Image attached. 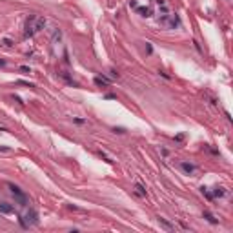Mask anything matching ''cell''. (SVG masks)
<instances>
[{
  "label": "cell",
  "mask_w": 233,
  "mask_h": 233,
  "mask_svg": "<svg viewBox=\"0 0 233 233\" xmlns=\"http://www.w3.org/2000/svg\"><path fill=\"white\" fill-rule=\"evenodd\" d=\"M113 131H115V133H120V135H122V133H126V128H113Z\"/></svg>",
  "instance_id": "9a60e30c"
},
{
  "label": "cell",
  "mask_w": 233,
  "mask_h": 233,
  "mask_svg": "<svg viewBox=\"0 0 233 233\" xmlns=\"http://www.w3.org/2000/svg\"><path fill=\"white\" fill-rule=\"evenodd\" d=\"M224 195H226L224 188H215V190H213V197H224Z\"/></svg>",
  "instance_id": "7c38bea8"
},
{
  "label": "cell",
  "mask_w": 233,
  "mask_h": 233,
  "mask_svg": "<svg viewBox=\"0 0 233 233\" xmlns=\"http://www.w3.org/2000/svg\"><path fill=\"white\" fill-rule=\"evenodd\" d=\"M138 6V4H137V0H130V7H133V9H135Z\"/></svg>",
  "instance_id": "d6986e66"
},
{
  "label": "cell",
  "mask_w": 233,
  "mask_h": 233,
  "mask_svg": "<svg viewBox=\"0 0 233 233\" xmlns=\"http://www.w3.org/2000/svg\"><path fill=\"white\" fill-rule=\"evenodd\" d=\"M202 215H204V219H206L208 222H210V224H219V219H215V217H213L210 211H204Z\"/></svg>",
  "instance_id": "9c48e42d"
},
{
  "label": "cell",
  "mask_w": 233,
  "mask_h": 233,
  "mask_svg": "<svg viewBox=\"0 0 233 233\" xmlns=\"http://www.w3.org/2000/svg\"><path fill=\"white\" fill-rule=\"evenodd\" d=\"M146 49H148V53H150V55L153 53V47H151V44H150V42H146Z\"/></svg>",
  "instance_id": "ac0fdd59"
},
{
  "label": "cell",
  "mask_w": 233,
  "mask_h": 233,
  "mask_svg": "<svg viewBox=\"0 0 233 233\" xmlns=\"http://www.w3.org/2000/svg\"><path fill=\"white\" fill-rule=\"evenodd\" d=\"M46 27V18L40 17V15H31V17L26 20V38L27 37H33L35 33L42 31V29Z\"/></svg>",
  "instance_id": "6da1fadb"
},
{
  "label": "cell",
  "mask_w": 233,
  "mask_h": 233,
  "mask_svg": "<svg viewBox=\"0 0 233 233\" xmlns=\"http://www.w3.org/2000/svg\"><path fill=\"white\" fill-rule=\"evenodd\" d=\"M135 190H137V193L140 197H148V191H146V188L142 186V184H135Z\"/></svg>",
  "instance_id": "30bf717a"
},
{
  "label": "cell",
  "mask_w": 233,
  "mask_h": 233,
  "mask_svg": "<svg viewBox=\"0 0 233 233\" xmlns=\"http://www.w3.org/2000/svg\"><path fill=\"white\" fill-rule=\"evenodd\" d=\"M175 140H177V142H182V140H184V135H177Z\"/></svg>",
  "instance_id": "7402d4cb"
},
{
  "label": "cell",
  "mask_w": 233,
  "mask_h": 233,
  "mask_svg": "<svg viewBox=\"0 0 233 233\" xmlns=\"http://www.w3.org/2000/svg\"><path fill=\"white\" fill-rule=\"evenodd\" d=\"M158 24L164 27H170V29H175L180 26V17L177 13H164L162 17H158Z\"/></svg>",
  "instance_id": "7a4b0ae2"
},
{
  "label": "cell",
  "mask_w": 233,
  "mask_h": 233,
  "mask_svg": "<svg viewBox=\"0 0 233 233\" xmlns=\"http://www.w3.org/2000/svg\"><path fill=\"white\" fill-rule=\"evenodd\" d=\"M104 98H106V100H113V98H117V95H113V93H107Z\"/></svg>",
  "instance_id": "e0dca14e"
},
{
  "label": "cell",
  "mask_w": 233,
  "mask_h": 233,
  "mask_svg": "<svg viewBox=\"0 0 233 233\" xmlns=\"http://www.w3.org/2000/svg\"><path fill=\"white\" fill-rule=\"evenodd\" d=\"M180 168H182V171H184V173H188V175H191V173L197 170V168L193 166V164H190V162H182Z\"/></svg>",
  "instance_id": "ba28073f"
},
{
  "label": "cell",
  "mask_w": 233,
  "mask_h": 233,
  "mask_svg": "<svg viewBox=\"0 0 233 233\" xmlns=\"http://www.w3.org/2000/svg\"><path fill=\"white\" fill-rule=\"evenodd\" d=\"M135 11L140 15V17H151V15H153V9L150 6H137Z\"/></svg>",
  "instance_id": "5b68a950"
},
{
  "label": "cell",
  "mask_w": 233,
  "mask_h": 233,
  "mask_svg": "<svg viewBox=\"0 0 233 233\" xmlns=\"http://www.w3.org/2000/svg\"><path fill=\"white\" fill-rule=\"evenodd\" d=\"M0 213H4V215H11V213H15V210H13L11 204H7V202H0Z\"/></svg>",
  "instance_id": "52a82bcc"
},
{
  "label": "cell",
  "mask_w": 233,
  "mask_h": 233,
  "mask_svg": "<svg viewBox=\"0 0 233 233\" xmlns=\"http://www.w3.org/2000/svg\"><path fill=\"white\" fill-rule=\"evenodd\" d=\"M95 84L98 87H106V86L111 84V78H107V77H95Z\"/></svg>",
  "instance_id": "8992f818"
},
{
  "label": "cell",
  "mask_w": 233,
  "mask_h": 233,
  "mask_svg": "<svg viewBox=\"0 0 233 233\" xmlns=\"http://www.w3.org/2000/svg\"><path fill=\"white\" fill-rule=\"evenodd\" d=\"M7 188H9V191H11V195L15 197V202H17L18 206H27V195L24 193L18 186H15V184H7Z\"/></svg>",
  "instance_id": "277c9868"
},
{
  "label": "cell",
  "mask_w": 233,
  "mask_h": 233,
  "mask_svg": "<svg viewBox=\"0 0 233 233\" xmlns=\"http://www.w3.org/2000/svg\"><path fill=\"white\" fill-rule=\"evenodd\" d=\"M158 7H166V0H155Z\"/></svg>",
  "instance_id": "2e32d148"
},
{
  "label": "cell",
  "mask_w": 233,
  "mask_h": 233,
  "mask_svg": "<svg viewBox=\"0 0 233 233\" xmlns=\"http://www.w3.org/2000/svg\"><path fill=\"white\" fill-rule=\"evenodd\" d=\"M18 222H20V226H22V228L37 226L38 222H40V220H38V213H37V210H29L24 217H20V219H18Z\"/></svg>",
  "instance_id": "3957f363"
},
{
  "label": "cell",
  "mask_w": 233,
  "mask_h": 233,
  "mask_svg": "<svg viewBox=\"0 0 233 233\" xmlns=\"http://www.w3.org/2000/svg\"><path fill=\"white\" fill-rule=\"evenodd\" d=\"M0 66H6V60H0Z\"/></svg>",
  "instance_id": "603a6c76"
},
{
  "label": "cell",
  "mask_w": 233,
  "mask_h": 233,
  "mask_svg": "<svg viewBox=\"0 0 233 233\" xmlns=\"http://www.w3.org/2000/svg\"><path fill=\"white\" fill-rule=\"evenodd\" d=\"M20 71H24V73H31V69H29L27 66H22V67H20Z\"/></svg>",
  "instance_id": "ffe728a7"
},
{
  "label": "cell",
  "mask_w": 233,
  "mask_h": 233,
  "mask_svg": "<svg viewBox=\"0 0 233 233\" xmlns=\"http://www.w3.org/2000/svg\"><path fill=\"white\" fill-rule=\"evenodd\" d=\"M200 191H202V195H206V199H208V200H213V199H215V197H213V193H210V190H208V188L202 186V188H200Z\"/></svg>",
  "instance_id": "8fae6325"
},
{
  "label": "cell",
  "mask_w": 233,
  "mask_h": 233,
  "mask_svg": "<svg viewBox=\"0 0 233 233\" xmlns=\"http://www.w3.org/2000/svg\"><path fill=\"white\" fill-rule=\"evenodd\" d=\"M73 122H75V124H84L86 120H84V118H73Z\"/></svg>",
  "instance_id": "44dd1931"
},
{
  "label": "cell",
  "mask_w": 233,
  "mask_h": 233,
  "mask_svg": "<svg viewBox=\"0 0 233 233\" xmlns=\"http://www.w3.org/2000/svg\"><path fill=\"white\" fill-rule=\"evenodd\" d=\"M2 46L4 47H11L13 46V40H11V38H2Z\"/></svg>",
  "instance_id": "5bb4252c"
},
{
  "label": "cell",
  "mask_w": 233,
  "mask_h": 233,
  "mask_svg": "<svg viewBox=\"0 0 233 233\" xmlns=\"http://www.w3.org/2000/svg\"><path fill=\"white\" fill-rule=\"evenodd\" d=\"M158 222H160V224L164 226L166 230H173V224H170V222H168L166 219H162V217H158Z\"/></svg>",
  "instance_id": "4fadbf2b"
}]
</instances>
